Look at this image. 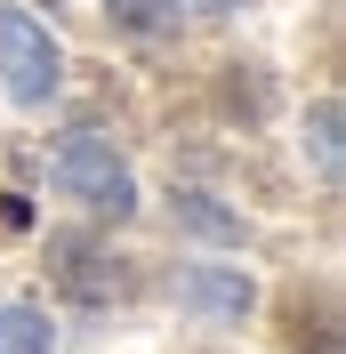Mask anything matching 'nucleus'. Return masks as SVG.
I'll use <instances>...</instances> for the list:
<instances>
[{"label":"nucleus","mask_w":346,"mask_h":354,"mask_svg":"<svg viewBox=\"0 0 346 354\" xmlns=\"http://www.w3.org/2000/svg\"><path fill=\"white\" fill-rule=\"evenodd\" d=\"M48 177H57L65 201H81V209H97V218H129L137 209L129 161L113 153V137H97V129H73L65 145H57V161H48Z\"/></svg>","instance_id":"nucleus-1"},{"label":"nucleus","mask_w":346,"mask_h":354,"mask_svg":"<svg viewBox=\"0 0 346 354\" xmlns=\"http://www.w3.org/2000/svg\"><path fill=\"white\" fill-rule=\"evenodd\" d=\"M0 88L17 105H48L65 88V48L48 41V24L24 17V8H0Z\"/></svg>","instance_id":"nucleus-2"},{"label":"nucleus","mask_w":346,"mask_h":354,"mask_svg":"<svg viewBox=\"0 0 346 354\" xmlns=\"http://www.w3.org/2000/svg\"><path fill=\"white\" fill-rule=\"evenodd\" d=\"M250 298H258V290H250L242 266H185V274H177V306H185V314H210V322H242Z\"/></svg>","instance_id":"nucleus-3"},{"label":"nucleus","mask_w":346,"mask_h":354,"mask_svg":"<svg viewBox=\"0 0 346 354\" xmlns=\"http://www.w3.org/2000/svg\"><path fill=\"white\" fill-rule=\"evenodd\" d=\"M338 129H346V113H338V97H322V105L306 113V153H314V169H322V177H338V161H346Z\"/></svg>","instance_id":"nucleus-4"},{"label":"nucleus","mask_w":346,"mask_h":354,"mask_svg":"<svg viewBox=\"0 0 346 354\" xmlns=\"http://www.w3.org/2000/svg\"><path fill=\"white\" fill-rule=\"evenodd\" d=\"M48 314L41 306H0V354H48Z\"/></svg>","instance_id":"nucleus-5"},{"label":"nucleus","mask_w":346,"mask_h":354,"mask_svg":"<svg viewBox=\"0 0 346 354\" xmlns=\"http://www.w3.org/2000/svg\"><path fill=\"white\" fill-rule=\"evenodd\" d=\"M105 8L129 32H177V0H105Z\"/></svg>","instance_id":"nucleus-6"},{"label":"nucleus","mask_w":346,"mask_h":354,"mask_svg":"<svg viewBox=\"0 0 346 354\" xmlns=\"http://www.w3.org/2000/svg\"><path fill=\"white\" fill-rule=\"evenodd\" d=\"M177 218L194 225V234H217V242L234 234V218H226V209H210V201H201V194H177Z\"/></svg>","instance_id":"nucleus-7"},{"label":"nucleus","mask_w":346,"mask_h":354,"mask_svg":"<svg viewBox=\"0 0 346 354\" xmlns=\"http://www.w3.org/2000/svg\"><path fill=\"white\" fill-rule=\"evenodd\" d=\"M177 8H194V17H234L242 0H177Z\"/></svg>","instance_id":"nucleus-8"}]
</instances>
